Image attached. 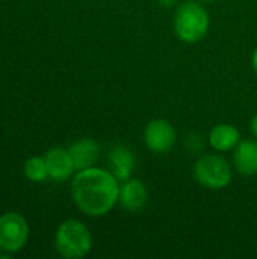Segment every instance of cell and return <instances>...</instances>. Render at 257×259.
<instances>
[{"label": "cell", "instance_id": "obj_2", "mask_svg": "<svg viewBox=\"0 0 257 259\" xmlns=\"http://www.w3.org/2000/svg\"><path fill=\"white\" fill-rule=\"evenodd\" d=\"M208 29L209 14L201 5L195 2H185L179 5L174 14V30L179 39L188 44L198 42L204 38Z\"/></svg>", "mask_w": 257, "mask_h": 259}, {"label": "cell", "instance_id": "obj_4", "mask_svg": "<svg viewBox=\"0 0 257 259\" xmlns=\"http://www.w3.org/2000/svg\"><path fill=\"white\" fill-rule=\"evenodd\" d=\"M197 182L211 190L226 188L232 181V168L229 162L218 155L201 156L194 167Z\"/></svg>", "mask_w": 257, "mask_h": 259}, {"label": "cell", "instance_id": "obj_11", "mask_svg": "<svg viewBox=\"0 0 257 259\" xmlns=\"http://www.w3.org/2000/svg\"><path fill=\"white\" fill-rule=\"evenodd\" d=\"M109 164L117 179L127 181L135 170L136 161L133 152L127 146H117L109 155Z\"/></svg>", "mask_w": 257, "mask_h": 259}, {"label": "cell", "instance_id": "obj_9", "mask_svg": "<svg viewBox=\"0 0 257 259\" xmlns=\"http://www.w3.org/2000/svg\"><path fill=\"white\" fill-rule=\"evenodd\" d=\"M235 167L244 176L257 175V143L251 140L239 141L235 150Z\"/></svg>", "mask_w": 257, "mask_h": 259}, {"label": "cell", "instance_id": "obj_7", "mask_svg": "<svg viewBox=\"0 0 257 259\" xmlns=\"http://www.w3.org/2000/svg\"><path fill=\"white\" fill-rule=\"evenodd\" d=\"M148 199V193L145 185L138 179H127L120 187L118 203L129 212L141 211Z\"/></svg>", "mask_w": 257, "mask_h": 259}, {"label": "cell", "instance_id": "obj_6", "mask_svg": "<svg viewBox=\"0 0 257 259\" xmlns=\"http://www.w3.org/2000/svg\"><path fill=\"white\" fill-rule=\"evenodd\" d=\"M147 147L155 153H167L176 143V131L167 120H151L144 131Z\"/></svg>", "mask_w": 257, "mask_h": 259}, {"label": "cell", "instance_id": "obj_8", "mask_svg": "<svg viewBox=\"0 0 257 259\" xmlns=\"http://www.w3.org/2000/svg\"><path fill=\"white\" fill-rule=\"evenodd\" d=\"M44 159H45L48 176L52 179H55V181H59V182L65 181L76 170L70 152L64 150V149H52V150H48Z\"/></svg>", "mask_w": 257, "mask_h": 259}, {"label": "cell", "instance_id": "obj_13", "mask_svg": "<svg viewBox=\"0 0 257 259\" xmlns=\"http://www.w3.org/2000/svg\"><path fill=\"white\" fill-rule=\"evenodd\" d=\"M24 175H26L27 179H30L33 182H42L48 176L45 159L38 158V156L27 159L26 164H24Z\"/></svg>", "mask_w": 257, "mask_h": 259}, {"label": "cell", "instance_id": "obj_5", "mask_svg": "<svg viewBox=\"0 0 257 259\" xmlns=\"http://www.w3.org/2000/svg\"><path fill=\"white\" fill-rule=\"evenodd\" d=\"M29 228L26 220L15 212L0 217V249L6 252L20 250L27 240Z\"/></svg>", "mask_w": 257, "mask_h": 259}, {"label": "cell", "instance_id": "obj_14", "mask_svg": "<svg viewBox=\"0 0 257 259\" xmlns=\"http://www.w3.org/2000/svg\"><path fill=\"white\" fill-rule=\"evenodd\" d=\"M161 6H164V8H171V6H174V5H177V2L179 0H156Z\"/></svg>", "mask_w": 257, "mask_h": 259}, {"label": "cell", "instance_id": "obj_10", "mask_svg": "<svg viewBox=\"0 0 257 259\" xmlns=\"http://www.w3.org/2000/svg\"><path fill=\"white\" fill-rule=\"evenodd\" d=\"M76 170H85L95 164L98 158V144L94 140H79L68 149Z\"/></svg>", "mask_w": 257, "mask_h": 259}, {"label": "cell", "instance_id": "obj_15", "mask_svg": "<svg viewBox=\"0 0 257 259\" xmlns=\"http://www.w3.org/2000/svg\"><path fill=\"white\" fill-rule=\"evenodd\" d=\"M250 127H251V132H253V135L257 138V114L251 118V123H250Z\"/></svg>", "mask_w": 257, "mask_h": 259}, {"label": "cell", "instance_id": "obj_16", "mask_svg": "<svg viewBox=\"0 0 257 259\" xmlns=\"http://www.w3.org/2000/svg\"><path fill=\"white\" fill-rule=\"evenodd\" d=\"M251 62H253V68H254V71L257 73V49L254 50V53H253V59H251Z\"/></svg>", "mask_w": 257, "mask_h": 259}, {"label": "cell", "instance_id": "obj_1", "mask_svg": "<svg viewBox=\"0 0 257 259\" xmlns=\"http://www.w3.org/2000/svg\"><path fill=\"white\" fill-rule=\"evenodd\" d=\"M71 193L80 211L91 217H101L118 203L120 185L114 173L89 167L74 176Z\"/></svg>", "mask_w": 257, "mask_h": 259}, {"label": "cell", "instance_id": "obj_17", "mask_svg": "<svg viewBox=\"0 0 257 259\" xmlns=\"http://www.w3.org/2000/svg\"><path fill=\"white\" fill-rule=\"evenodd\" d=\"M201 2H214V0H201Z\"/></svg>", "mask_w": 257, "mask_h": 259}, {"label": "cell", "instance_id": "obj_3", "mask_svg": "<svg viewBox=\"0 0 257 259\" xmlns=\"http://www.w3.org/2000/svg\"><path fill=\"white\" fill-rule=\"evenodd\" d=\"M91 246V234L79 220H67L58 228L56 249L61 256L68 259L83 258L89 253Z\"/></svg>", "mask_w": 257, "mask_h": 259}, {"label": "cell", "instance_id": "obj_12", "mask_svg": "<svg viewBox=\"0 0 257 259\" xmlns=\"http://www.w3.org/2000/svg\"><path fill=\"white\" fill-rule=\"evenodd\" d=\"M239 131L227 123L217 124L209 134V144L220 152H229L239 144Z\"/></svg>", "mask_w": 257, "mask_h": 259}]
</instances>
